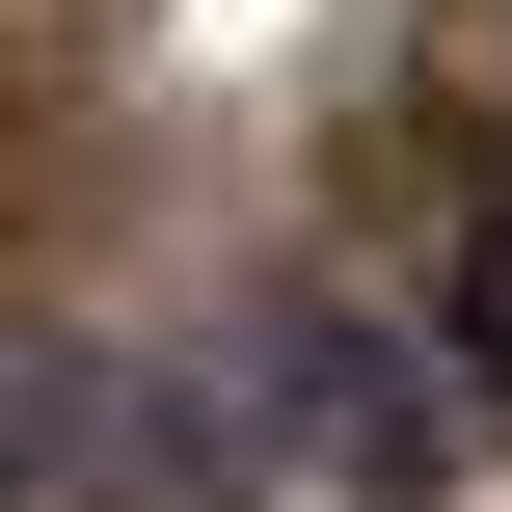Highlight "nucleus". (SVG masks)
Returning <instances> with one entry per match:
<instances>
[{"label":"nucleus","instance_id":"obj_1","mask_svg":"<svg viewBox=\"0 0 512 512\" xmlns=\"http://www.w3.org/2000/svg\"><path fill=\"white\" fill-rule=\"evenodd\" d=\"M459 378H512V216L459 243Z\"/></svg>","mask_w":512,"mask_h":512}]
</instances>
